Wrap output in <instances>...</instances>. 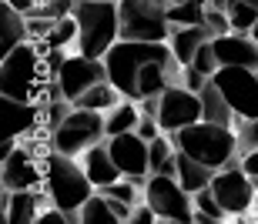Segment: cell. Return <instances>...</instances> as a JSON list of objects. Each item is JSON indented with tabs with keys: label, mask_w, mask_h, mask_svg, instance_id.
Segmentation results:
<instances>
[{
	"label": "cell",
	"mask_w": 258,
	"mask_h": 224,
	"mask_svg": "<svg viewBox=\"0 0 258 224\" xmlns=\"http://www.w3.org/2000/svg\"><path fill=\"white\" fill-rule=\"evenodd\" d=\"M0 94L17 100H34V104L64 97L57 87V74L47 67V60L34 40H24L0 57Z\"/></svg>",
	"instance_id": "6da1fadb"
},
{
	"label": "cell",
	"mask_w": 258,
	"mask_h": 224,
	"mask_svg": "<svg viewBox=\"0 0 258 224\" xmlns=\"http://www.w3.org/2000/svg\"><path fill=\"white\" fill-rule=\"evenodd\" d=\"M171 137H174V144H178V151L198 157L201 164L215 167V171H221V167H228V164H235V161H241L238 134H235V127H228V124L195 121V124L181 127V131H174Z\"/></svg>",
	"instance_id": "7a4b0ae2"
},
{
	"label": "cell",
	"mask_w": 258,
	"mask_h": 224,
	"mask_svg": "<svg viewBox=\"0 0 258 224\" xmlns=\"http://www.w3.org/2000/svg\"><path fill=\"white\" fill-rule=\"evenodd\" d=\"M77 44L74 47L87 57L104 60L107 50L121 40V10L117 0H77Z\"/></svg>",
	"instance_id": "3957f363"
},
{
	"label": "cell",
	"mask_w": 258,
	"mask_h": 224,
	"mask_svg": "<svg viewBox=\"0 0 258 224\" xmlns=\"http://www.w3.org/2000/svg\"><path fill=\"white\" fill-rule=\"evenodd\" d=\"M44 191H47L50 204L64 207L67 214H81V207L97 187L91 184L87 171L81 167V161L71 154H60L50 147L47 154V177H44Z\"/></svg>",
	"instance_id": "277c9868"
},
{
	"label": "cell",
	"mask_w": 258,
	"mask_h": 224,
	"mask_svg": "<svg viewBox=\"0 0 258 224\" xmlns=\"http://www.w3.org/2000/svg\"><path fill=\"white\" fill-rule=\"evenodd\" d=\"M154 57H171V47H168V44H151V40H117L104 57L107 80H111L124 97L138 100V74H141V67Z\"/></svg>",
	"instance_id": "5b68a950"
},
{
	"label": "cell",
	"mask_w": 258,
	"mask_h": 224,
	"mask_svg": "<svg viewBox=\"0 0 258 224\" xmlns=\"http://www.w3.org/2000/svg\"><path fill=\"white\" fill-rule=\"evenodd\" d=\"M171 0H121V40H151L168 44L171 37V17H168Z\"/></svg>",
	"instance_id": "8992f818"
},
{
	"label": "cell",
	"mask_w": 258,
	"mask_h": 224,
	"mask_svg": "<svg viewBox=\"0 0 258 224\" xmlns=\"http://www.w3.org/2000/svg\"><path fill=\"white\" fill-rule=\"evenodd\" d=\"M107 141V117L104 110H87V107H74L64 117V124L50 134V147L60 154L81 157L87 147Z\"/></svg>",
	"instance_id": "52a82bcc"
},
{
	"label": "cell",
	"mask_w": 258,
	"mask_h": 224,
	"mask_svg": "<svg viewBox=\"0 0 258 224\" xmlns=\"http://www.w3.org/2000/svg\"><path fill=\"white\" fill-rule=\"evenodd\" d=\"M144 201L154 207L158 221H195V194L171 174H151L144 184Z\"/></svg>",
	"instance_id": "ba28073f"
},
{
	"label": "cell",
	"mask_w": 258,
	"mask_h": 224,
	"mask_svg": "<svg viewBox=\"0 0 258 224\" xmlns=\"http://www.w3.org/2000/svg\"><path fill=\"white\" fill-rule=\"evenodd\" d=\"M47 154L50 151H44V147L37 151L34 144L17 141V147L0 161V187H7V191L40 187L47 177Z\"/></svg>",
	"instance_id": "9c48e42d"
},
{
	"label": "cell",
	"mask_w": 258,
	"mask_h": 224,
	"mask_svg": "<svg viewBox=\"0 0 258 224\" xmlns=\"http://www.w3.org/2000/svg\"><path fill=\"white\" fill-rule=\"evenodd\" d=\"M211 191H215V197L221 201V207L228 211V217H241L251 207L258 187H255V177L241 167V161H235V164L215 171V177H211Z\"/></svg>",
	"instance_id": "30bf717a"
},
{
	"label": "cell",
	"mask_w": 258,
	"mask_h": 224,
	"mask_svg": "<svg viewBox=\"0 0 258 224\" xmlns=\"http://www.w3.org/2000/svg\"><path fill=\"white\" fill-rule=\"evenodd\" d=\"M215 87L225 94L238 117H258V70L251 67H218Z\"/></svg>",
	"instance_id": "8fae6325"
},
{
	"label": "cell",
	"mask_w": 258,
	"mask_h": 224,
	"mask_svg": "<svg viewBox=\"0 0 258 224\" xmlns=\"http://www.w3.org/2000/svg\"><path fill=\"white\" fill-rule=\"evenodd\" d=\"M205 117V107H201V94L184 84H171V87L161 94V110H158V121H161L164 134H174L181 127L195 124Z\"/></svg>",
	"instance_id": "7c38bea8"
},
{
	"label": "cell",
	"mask_w": 258,
	"mask_h": 224,
	"mask_svg": "<svg viewBox=\"0 0 258 224\" xmlns=\"http://www.w3.org/2000/svg\"><path fill=\"white\" fill-rule=\"evenodd\" d=\"M107 151H111L114 164L121 167L124 177H134V181L148 184V177H151V147L138 131L107 137Z\"/></svg>",
	"instance_id": "4fadbf2b"
},
{
	"label": "cell",
	"mask_w": 258,
	"mask_h": 224,
	"mask_svg": "<svg viewBox=\"0 0 258 224\" xmlns=\"http://www.w3.org/2000/svg\"><path fill=\"white\" fill-rule=\"evenodd\" d=\"M97 80H107V67L104 60L87 57V54H71L64 57V64L57 67V87L67 100H77L87 87H94Z\"/></svg>",
	"instance_id": "5bb4252c"
},
{
	"label": "cell",
	"mask_w": 258,
	"mask_h": 224,
	"mask_svg": "<svg viewBox=\"0 0 258 224\" xmlns=\"http://www.w3.org/2000/svg\"><path fill=\"white\" fill-rule=\"evenodd\" d=\"M37 127H40V104L0 94V141H20L27 134H37Z\"/></svg>",
	"instance_id": "9a60e30c"
},
{
	"label": "cell",
	"mask_w": 258,
	"mask_h": 224,
	"mask_svg": "<svg viewBox=\"0 0 258 224\" xmlns=\"http://www.w3.org/2000/svg\"><path fill=\"white\" fill-rule=\"evenodd\" d=\"M0 201H4V221L7 224H37L40 211L50 204L47 191H40V187H24V191L0 187Z\"/></svg>",
	"instance_id": "2e32d148"
},
{
	"label": "cell",
	"mask_w": 258,
	"mask_h": 224,
	"mask_svg": "<svg viewBox=\"0 0 258 224\" xmlns=\"http://www.w3.org/2000/svg\"><path fill=\"white\" fill-rule=\"evenodd\" d=\"M211 47L218 54L221 67H251L258 70V40L251 34H238L228 30L221 37H211Z\"/></svg>",
	"instance_id": "e0dca14e"
},
{
	"label": "cell",
	"mask_w": 258,
	"mask_h": 224,
	"mask_svg": "<svg viewBox=\"0 0 258 224\" xmlns=\"http://www.w3.org/2000/svg\"><path fill=\"white\" fill-rule=\"evenodd\" d=\"M81 167L87 171V177H91V184L101 191V187L107 184H114L117 177H124L121 174V167L114 164V157H111V151H107V141H101V144L94 147H87L84 154H81Z\"/></svg>",
	"instance_id": "ac0fdd59"
},
{
	"label": "cell",
	"mask_w": 258,
	"mask_h": 224,
	"mask_svg": "<svg viewBox=\"0 0 258 224\" xmlns=\"http://www.w3.org/2000/svg\"><path fill=\"white\" fill-rule=\"evenodd\" d=\"M30 40V27H27V14H20L7 4V0H0V57L10 54V50Z\"/></svg>",
	"instance_id": "d6986e66"
},
{
	"label": "cell",
	"mask_w": 258,
	"mask_h": 224,
	"mask_svg": "<svg viewBox=\"0 0 258 224\" xmlns=\"http://www.w3.org/2000/svg\"><path fill=\"white\" fill-rule=\"evenodd\" d=\"M205 40H211L208 27H205V24H191V27H174L171 37H168V47H171V54L181 60L184 67H188V64L195 60V54L201 50Z\"/></svg>",
	"instance_id": "ffe728a7"
},
{
	"label": "cell",
	"mask_w": 258,
	"mask_h": 224,
	"mask_svg": "<svg viewBox=\"0 0 258 224\" xmlns=\"http://www.w3.org/2000/svg\"><path fill=\"white\" fill-rule=\"evenodd\" d=\"M178 181L184 184V191H191V194H198L201 187H211V177H215V167L201 164L198 157L184 154V151H178Z\"/></svg>",
	"instance_id": "44dd1931"
},
{
	"label": "cell",
	"mask_w": 258,
	"mask_h": 224,
	"mask_svg": "<svg viewBox=\"0 0 258 224\" xmlns=\"http://www.w3.org/2000/svg\"><path fill=\"white\" fill-rule=\"evenodd\" d=\"M198 94H201V107H205V117H201V121H215V124H228V127H235L238 114L231 110V104L225 100V94L215 87V80H208V84H205Z\"/></svg>",
	"instance_id": "7402d4cb"
},
{
	"label": "cell",
	"mask_w": 258,
	"mask_h": 224,
	"mask_svg": "<svg viewBox=\"0 0 258 224\" xmlns=\"http://www.w3.org/2000/svg\"><path fill=\"white\" fill-rule=\"evenodd\" d=\"M104 117H107V137L127 134V131H134L138 121H141V104H138L134 97H121Z\"/></svg>",
	"instance_id": "603a6c76"
},
{
	"label": "cell",
	"mask_w": 258,
	"mask_h": 224,
	"mask_svg": "<svg viewBox=\"0 0 258 224\" xmlns=\"http://www.w3.org/2000/svg\"><path fill=\"white\" fill-rule=\"evenodd\" d=\"M121 97H124V94H121L111 80H97L94 87H87L84 94H81L77 100H71V104H74V107H87V110H104L107 114Z\"/></svg>",
	"instance_id": "cb8c5ba5"
},
{
	"label": "cell",
	"mask_w": 258,
	"mask_h": 224,
	"mask_svg": "<svg viewBox=\"0 0 258 224\" xmlns=\"http://www.w3.org/2000/svg\"><path fill=\"white\" fill-rule=\"evenodd\" d=\"M81 221L84 224H117L121 217H117L111 197H107L104 191H94V194L84 201V207H81Z\"/></svg>",
	"instance_id": "d4e9b609"
},
{
	"label": "cell",
	"mask_w": 258,
	"mask_h": 224,
	"mask_svg": "<svg viewBox=\"0 0 258 224\" xmlns=\"http://www.w3.org/2000/svg\"><path fill=\"white\" fill-rule=\"evenodd\" d=\"M205 14H208V7H205V4H198V0H171V7H168V17H171L174 27L205 24Z\"/></svg>",
	"instance_id": "484cf974"
},
{
	"label": "cell",
	"mask_w": 258,
	"mask_h": 224,
	"mask_svg": "<svg viewBox=\"0 0 258 224\" xmlns=\"http://www.w3.org/2000/svg\"><path fill=\"white\" fill-rule=\"evenodd\" d=\"M225 217H228V211L221 207L215 191H211V187H201L198 194H195V221L208 224V221H225Z\"/></svg>",
	"instance_id": "4316f807"
},
{
	"label": "cell",
	"mask_w": 258,
	"mask_h": 224,
	"mask_svg": "<svg viewBox=\"0 0 258 224\" xmlns=\"http://www.w3.org/2000/svg\"><path fill=\"white\" fill-rule=\"evenodd\" d=\"M47 47H57V50H67V44H77V17H60L54 20V27L47 30V37H40Z\"/></svg>",
	"instance_id": "83f0119b"
},
{
	"label": "cell",
	"mask_w": 258,
	"mask_h": 224,
	"mask_svg": "<svg viewBox=\"0 0 258 224\" xmlns=\"http://www.w3.org/2000/svg\"><path fill=\"white\" fill-rule=\"evenodd\" d=\"M228 20H231V30H238V34H251L255 24H258V7H251V4H245V0H231Z\"/></svg>",
	"instance_id": "f1b7e54d"
},
{
	"label": "cell",
	"mask_w": 258,
	"mask_h": 224,
	"mask_svg": "<svg viewBox=\"0 0 258 224\" xmlns=\"http://www.w3.org/2000/svg\"><path fill=\"white\" fill-rule=\"evenodd\" d=\"M235 134H238V151L241 157L258 147V117H238L235 121Z\"/></svg>",
	"instance_id": "f546056e"
},
{
	"label": "cell",
	"mask_w": 258,
	"mask_h": 224,
	"mask_svg": "<svg viewBox=\"0 0 258 224\" xmlns=\"http://www.w3.org/2000/svg\"><path fill=\"white\" fill-rule=\"evenodd\" d=\"M191 67L198 70V74H205V77H215V70L221 67V60H218V54H215V47H211V40L201 44V50L195 54V60H191Z\"/></svg>",
	"instance_id": "4dcf8cb0"
},
{
	"label": "cell",
	"mask_w": 258,
	"mask_h": 224,
	"mask_svg": "<svg viewBox=\"0 0 258 224\" xmlns=\"http://www.w3.org/2000/svg\"><path fill=\"white\" fill-rule=\"evenodd\" d=\"M205 27H208L211 37H221V34H228V30H231L228 10H215V7H208V14H205Z\"/></svg>",
	"instance_id": "1f68e13d"
},
{
	"label": "cell",
	"mask_w": 258,
	"mask_h": 224,
	"mask_svg": "<svg viewBox=\"0 0 258 224\" xmlns=\"http://www.w3.org/2000/svg\"><path fill=\"white\" fill-rule=\"evenodd\" d=\"M154 221H158L154 207L148 204V201H141V204H138V207L131 211V221H127V224H154Z\"/></svg>",
	"instance_id": "d6a6232c"
},
{
	"label": "cell",
	"mask_w": 258,
	"mask_h": 224,
	"mask_svg": "<svg viewBox=\"0 0 258 224\" xmlns=\"http://www.w3.org/2000/svg\"><path fill=\"white\" fill-rule=\"evenodd\" d=\"M241 167H245V171H248L251 177H258V147H255V151H248V154L241 157Z\"/></svg>",
	"instance_id": "836d02e7"
},
{
	"label": "cell",
	"mask_w": 258,
	"mask_h": 224,
	"mask_svg": "<svg viewBox=\"0 0 258 224\" xmlns=\"http://www.w3.org/2000/svg\"><path fill=\"white\" fill-rule=\"evenodd\" d=\"M7 4H10V7H14V10H20V14H30V10L37 7L40 0H7Z\"/></svg>",
	"instance_id": "e575fe53"
},
{
	"label": "cell",
	"mask_w": 258,
	"mask_h": 224,
	"mask_svg": "<svg viewBox=\"0 0 258 224\" xmlns=\"http://www.w3.org/2000/svg\"><path fill=\"white\" fill-rule=\"evenodd\" d=\"M251 37H255V40H258V24H255V30H251Z\"/></svg>",
	"instance_id": "d590c367"
},
{
	"label": "cell",
	"mask_w": 258,
	"mask_h": 224,
	"mask_svg": "<svg viewBox=\"0 0 258 224\" xmlns=\"http://www.w3.org/2000/svg\"><path fill=\"white\" fill-rule=\"evenodd\" d=\"M245 4H251V7H258V0H245Z\"/></svg>",
	"instance_id": "8d00e7d4"
},
{
	"label": "cell",
	"mask_w": 258,
	"mask_h": 224,
	"mask_svg": "<svg viewBox=\"0 0 258 224\" xmlns=\"http://www.w3.org/2000/svg\"><path fill=\"white\" fill-rule=\"evenodd\" d=\"M198 4H205V7H208V0H198Z\"/></svg>",
	"instance_id": "74e56055"
},
{
	"label": "cell",
	"mask_w": 258,
	"mask_h": 224,
	"mask_svg": "<svg viewBox=\"0 0 258 224\" xmlns=\"http://www.w3.org/2000/svg\"><path fill=\"white\" fill-rule=\"evenodd\" d=\"M117 4H121V0H117Z\"/></svg>",
	"instance_id": "f35d334b"
}]
</instances>
